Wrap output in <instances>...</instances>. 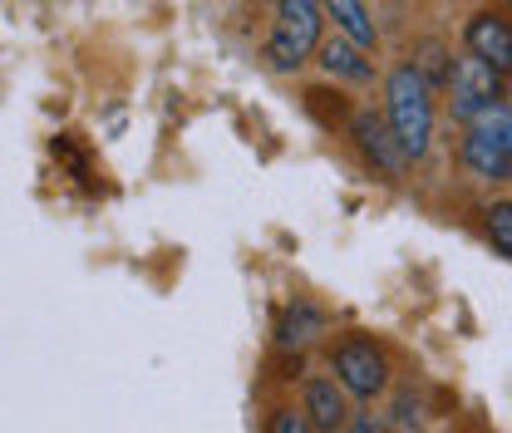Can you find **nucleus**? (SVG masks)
I'll return each mask as SVG.
<instances>
[{
	"instance_id": "obj_4",
	"label": "nucleus",
	"mask_w": 512,
	"mask_h": 433,
	"mask_svg": "<svg viewBox=\"0 0 512 433\" xmlns=\"http://www.w3.org/2000/svg\"><path fill=\"white\" fill-rule=\"evenodd\" d=\"M325 360H330L335 384H340L350 399H360V404L384 399V389H389V355H384V345L375 335H365V330H340V335L325 345Z\"/></svg>"
},
{
	"instance_id": "obj_13",
	"label": "nucleus",
	"mask_w": 512,
	"mask_h": 433,
	"mask_svg": "<svg viewBox=\"0 0 512 433\" xmlns=\"http://www.w3.org/2000/svg\"><path fill=\"white\" fill-rule=\"evenodd\" d=\"M478 227H483L488 247L512 261V197H493V202H483V207H478Z\"/></svg>"
},
{
	"instance_id": "obj_12",
	"label": "nucleus",
	"mask_w": 512,
	"mask_h": 433,
	"mask_svg": "<svg viewBox=\"0 0 512 433\" xmlns=\"http://www.w3.org/2000/svg\"><path fill=\"white\" fill-rule=\"evenodd\" d=\"M453 60H458V55L448 50L444 40H419V45H414V55H409V64L429 79V89H434V94L448 89V79H453Z\"/></svg>"
},
{
	"instance_id": "obj_16",
	"label": "nucleus",
	"mask_w": 512,
	"mask_h": 433,
	"mask_svg": "<svg viewBox=\"0 0 512 433\" xmlns=\"http://www.w3.org/2000/svg\"><path fill=\"white\" fill-rule=\"evenodd\" d=\"M453 433H498V429H488L483 419H463V424H458V429H453Z\"/></svg>"
},
{
	"instance_id": "obj_15",
	"label": "nucleus",
	"mask_w": 512,
	"mask_h": 433,
	"mask_svg": "<svg viewBox=\"0 0 512 433\" xmlns=\"http://www.w3.org/2000/svg\"><path fill=\"white\" fill-rule=\"evenodd\" d=\"M345 433H384V429H380V419H375V414H355V424H350Z\"/></svg>"
},
{
	"instance_id": "obj_7",
	"label": "nucleus",
	"mask_w": 512,
	"mask_h": 433,
	"mask_svg": "<svg viewBox=\"0 0 512 433\" xmlns=\"http://www.w3.org/2000/svg\"><path fill=\"white\" fill-rule=\"evenodd\" d=\"M463 50L478 55L483 64H493L498 74H512V20L508 10H473L463 20Z\"/></svg>"
},
{
	"instance_id": "obj_10",
	"label": "nucleus",
	"mask_w": 512,
	"mask_h": 433,
	"mask_svg": "<svg viewBox=\"0 0 512 433\" xmlns=\"http://www.w3.org/2000/svg\"><path fill=\"white\" fill-rule=\"evenodd\" d=\"M316 64L335 89H340V84H375V74H380L375 60H370L360 45H350V40H340V35H330V40L320 45Z\"/></svg>"
},
{
	"instance_id": "obj_3",
	"label": "nucleus",
	"mask_w": 512,
	"mask_h": 433,
	"mask_svg": "<svg viewBox=\"0 0 512 433\" xmlns=\"http://www.w3.org/2000/svg\"><path fill=\"white\" fill-rule=\"evenodd\" d=\"M325 45V5L316 0H281L276 5V20H271V35L261 45V60L271 64L276 74H296L320 55Z\"/></svg>"
},
{
	"instance_id": "obj_11",
	"label": "nucleus",
	"mask_w": 512,
	"mask_h": 433,
	"mask_svg": "<svg viewBox=\"0 0 512 433\" xmlns=\"http://www.w3.org/2000/svg\"><path fill=\"white\" fill-rule=\"evenodd\" d=\"M325 20L335 25V35H340V40L360 45L365 55H375V50H380V20H375V10H370V5H360V0H330V5H325Z\"/></svg>"
},
{
	"instance_id": "obj_8",
	"label": "nucleus",
	"mask_w": 512,
	"mask_h": 433,
	"mask_svg": "<svg viewBox=\"0 0 512 433\" xmlns=\"http://www.w3.org/2000/svg\"><path fill=\"white\" fill-rule=\"evenodd\" d=\"M301 414L311 419L316 433H345L355 424L350 394L335 384V374H306L301 379Z\"/></svg>"
},
{
	"instance_id": "obj_5",
	"label": "nucleus",
	"mask_w": 512,
	"mask_h": 433,
	"mask_svg": "<svg viewBox=\"0 0 512 433\" xmlns=\"http://www.w3.org/2000/svg\"><path fill=\"white\" fill-rule=\"evenodd\" d=\"M448 119L458 128H468L473 119H483L488 109L508 104V74H498L493 64H483L478 55L458 50L453 60V79H448Z\"/></svg>"
},
{
	"instance_id": "obj_9",
	"label": "nucleus",
	"mask_w": 512,
	"mask_h": 433,
	"mask_svg": "<svg viewBox=\"0 0 512 433\" xmlns=\"http://www.w3.org/2000/svg\"><path fill=\"white\" fill-rule=\"evenodd\" d=\"M325 325H330V320H325V310H320L311 296H296L291 306L281 310V320H276V350L301 360V350H306V345H316L320 335H325Z\"/></svg>"
},
{
	"instance_id": "obj_6",
	"label": "nucleus",
	"mask_w": 512,
	"mask_h": 433,
	"mask_svg": "<svg viewBox=\"0 0 512 433\" xmlns=\"http://www.w3.org/2000/svg\"><path fill=\"white\" fill-rule=\"evenodd\" d=\"M345 138H350V148H355V158H360V168H365L370 178H380V183H404L409 153H404L399 138L389 133L380 109H355Z\"/></svg>"
},
{
	"instance_id": "obj_14",
	"label": "nucleus",
	"mask_w": 512,
	"mask_h": 433,
	"mask_svg": "<svg viewBox=\"0 0 512 433\" xmlns=\"http://www.w3.org/2000/svg\"><path fill=\"white\" fill-rule=\"evenodd\" d=\"M261 433H316V429H311V419L301 414V404H276V409L266 414Z\"/></svg>"
},
{
	"instance_id": "obj_1",
	"label": "nucleus",
	"mask_w": 512,
	"mask_h": 433,
	"mask_svg": "<svg viewBox=\"0 0 512 433\" xmlns=\"http://www.w3.org/2000/svg\"><path fill=\"white\" fill-rule=\"evenodd\" d=\"M384 124L389 133L399 138V148L409 153V163H419L429 148H434V119H439V109H434V89H429V79L414 69V64H394L389 74H384Z\"/></svg>"
},
{
	"instance_id": "obj_2",
	"label": "nucleus",
	"mask_w": 512,
	"mask_h": 433,
	"mask_svg": "<svg viewBox=\"0 0 512 433\" xmlns=\"http://www.w3.org/2000/svg\"><path fill=\"white\" fill-rule=\"evenodd\" d=\"M458 173L478 187L512 183V104L488 109L458 138Z\"/></svg>"
}]
</instances>
